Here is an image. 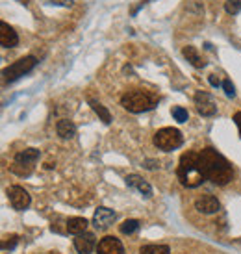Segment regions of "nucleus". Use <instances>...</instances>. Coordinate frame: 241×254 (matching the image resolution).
Instances as JSON below:
<instances>
[{
	"label": "nucleus",
	"instance_id": "nucleus-19",
	"mask_svg": "<svg viewBox=\"0 0 241 254\" xmlns=\"http://www.w3.org/2000/svg\"><path fill=\"white\" fill-rule=\"evenodd\" d=\"M139 254H171V249L167 245H145Z\"/></svg>",
	"mask_w": 241,
	"mask_h": 254
},
{
	"label": "nucleus",
	"instance_id": "nucleus-6",
	"mask_svg": "<svg viewBox=\"0 0 241 254\" xmlns=\"http://www.w3.org/2000/svg\"><path fill=\"white\" fill-rule=\"evenodd\" d=\"M36 65H37V60L34 56H26V58L17 60L15 64H11L9 67H6V69L2 71L4 82H15V80H19L21 76L28 74Z\"/></svg>",
	"mask_w": 241,
	"mask_h": 254
},
{
	"label": "nucleus",
	"instance_id": "nucleus-7",
	"mask_svg": "<svg viewBox=\"0 0 241 254\" xmlns=\"http://www.w3.org/2000/svg\"><path fill=\"white\" fill-rule=\"evenodd\" d=\"M7 197H9V204L13 206L15 210H19V212L26 210L30 206V202H32L28 191L24 190V188H21V186H11L7 190Z\"/></svg>",
	"mask_w": 241,
	"mask_h": 254
},
{
	"label": "nucleus",
	"instance_id": "nucleus-3",
	"mask_svg": "<svg viewBox=\"0 0 241 254\" xmlns=\"http://www.w3.org/2000/svg\"><path fill=\"white\" fill-rule=\"evenodd\" d=\"M158 104V99L145 89H130L120 97V106L130 113L149 112Z\"/></svg>",
	"mask_w": 241,
	"mask_h": 254
},
{
	"label": "nucleus",
	"instance_id": "nucleus-22",
	"mask_svg": "<svg viewBox=\"0 0 241 254\" xmlns=\"http://www.w3.org/2000/svg\"><path fill=\"white\" fill-rule=\"evenodd\" d=\"M225 9H227V13L230 15H236L241 11V0H227L225 2Z\"/></svg>",
	"mask_w": 241,
	"mask_h": 254
},
{
	"label": "nucleus",
	"instance_id": "nucleus-29",
	"mask_svg": "<svg viewBox=\"0 0 241 254\" xmlns=\"http://www.w3.org/2000/svg\"><path fill=\"white\" fill-rule=\"evenodd\" d=\"M17 2H21V4H24V6H26V4H28L30 0H17Z\"/></svg>",
	"mask_w": 241,
	"mask_h": 254
},
{
	"label": "nucleus",
	"instance_id": "nucleus-20",
	"mask_svg": "<svg viewBox=\"0 0 241 254\" xmlns=\"http://www.w3.org/2000/svg\"><path fill=\"white\" fill-rule=\"evenodd\" d=\"M137 228H139V221H137V219H126V221L120 225V232L130 236V234H134Z\"/></svg>",
	"mask_w": 241,
	"mask_h": 254
},
{
	"label": "nucleus",
	"instance_id": "nucleus-24",
	"mask_svg": "<svg viewBox=\"0 0 241 254\" xmlns=\"http://www.w3.org/2000/svg\"><path fill=\"white\" fill-rule=\"evenodd\" d=\"M17 240H19V238H17L15 234H13V236H9V238H6V240L2 241V249H4V251H7V249L11 251V249L17 245Z\"/></svg>",
	"mask_w": 241,
	"mask_h": 254
},
{
	"label": "nucleus",
	"instance_id": "nucleus-4",
	"mask_svg": "<svg viewBox=\"0 0 241 254\" xmlns=\"http://www.w3.org/2000/svg\"><path fill=\"white\" fill-rule=\"evenodd\" d=\"M39 160V150L37 148H24L15 156L13 163L9 165V171L19 175V177H28L34 171V163Z\"/></svg>",
	"mask_w": 241,
	"mask_h": 254
},
{
	"label": "nucleus",
	"instance_id": "nucleus-16",
	"mask_svg": "<svg viewBox=\"0 0 241 254\" xmlns=\"http://www.w3.org/2000/svg\"><path fill=\"white\" fill-rule=\"evenodd\" d=\"M182 54H184V58L193 65V67H195V69H202V67H206V62L200 58V54L197 52V49H195V47H191V45L184 47Z\"/></svg>",
	"mask_w": 241,
	"mask_h": 254
},
{
	"label": "nucleus",
	"instance_id": "nucleus-21",
	"mask_svg": "<svg viewBox=\"0 0 241 254\" xmlns=\"http://www.w3.org/2000/svg\"><path fill=\"white\" fill-rule=\"evenodd\" d=\"M171 113H173V117L178 121V123H185V121L189 119V113H187V110L182 106H175L173 110H171Z\"/></svg>",
	"mask_w": 241,
	"mask_h": 254
},
{
	"label": "nucleus",
	"instance_id": "nucleus-17",
	"mask_svg": "<svg viewBox=\"0 0 241 254\" xmlns=\"http://www.w3.org/2000/svg\"><path fill=\"white\" fill-rule=\"evenodd\" d=\"M87 219L84 217H71L69 221H67V225H65V228H67V232L72 234V236H80V234L85 232V228H87Z\"/></svg>",
	"mask_w": 241,
	"mask_h": 254
},
{
	"label": "nucleus",
	"instance_id": "nucleus-18",
	"mask_svg": "<svg viewBox=\"0 0 241 254\" xmlns=\"http://www.w3.org/2000/svg\"><path fill=\"white\" fill-rule=\"evenodd\" d=\"M89 106L93 108V112L97 113V115H99L100 117V121H102V123H104V125H110V123H112V113L108 112V108L106 106H102V104H100L99 100H89Z\"/></svg>",
	"mask_w": 241,
	"mask_h": 254
},
{
	"label": "nucleus",
	"instance_id": "nucleus-2",
	"mask_svg": "<svg viewBox=\"0 0 241 254\" xmlns=\"http://www.w3.org/2000/svg\"><path fill=\"white\" fill-rule=\"evenodd\" d=\"M177 177L184 188H199L206 178L200 171V162L197 152H184L180 158Z\"/></svg>",
	"mask_w": 241,
	"mask_h": 254
},
{
	"label": "nucleus",
	"instance_id": "nucleus-11",
	"mask_svg": "<svg viewBox=\"0 0 241 254\" xmlns=\"http://www.w3.org/2000/svg\"><path fill=\"white\" fill-rule=\"evenodd\" d=\"M195 208L199 210L200 213H206V215H210V213H217L221 210V202L217 200V197H213V195H202L195 200Z\"/></svg>",
	"mask_w": 241,
	"mask_h": 254
},
{
	"label": "nucleus",
	"instance_id": "nucleus-27",
	"mask_svg": "<svg viewBox=\"0 0 241 254\" xmlns=\"http://www.w3.org/2000/svg\"><path fill=\"white\" fill-rule=\"evenodd\" d=\"M234 123L238 125V130H240V135H241V112H238L234 115Z\"/></svg>",
	"mask_w": 241,
	"mask_h": 254
},
{
	"label": "nucleus",
	"instance_id": "nucleus-10",
	"mask_svg": "<svg viewBox=\"0 0 241 254\" xmlns=\"http://www.w3.org/2000/svg\"><path fill=\"white\" fill-rule=\"evenodd\" d=\"M115 221V212L114 210H110V208H104V206H100L95 210V215H93V225L95 228H99V230H104L108 226L112 225Z\"/></svg>",
	"mask_w": 241,
	"mask_h": 254
},
{
	"label": "nucleus",
	"instance_id": "nucleus-15",
	"mask_svg": "<svg viewBox=\"0 0 241 254\" xmlns=\"http://www.w3.org/2000/svg\"><path fill=\"white\" fill-rule=\"evenodd\" d=\"M56 132L61 139H72V137L76 135V127H74V123H72V121L61 119V121H58Z\"/></svg>",
	"mask_w": 241,
	"mask_h": 254
},
{
	"label": "nucleus",
	"instance_id": "nucleus-9",
	"mask_svg": "<svg viewBox=\"0 0 241 254\" xmlns=\"http://www.w3.org/2000/svg\"><path fill=\"white\" fill-rule=\"evenodd\" d=\"M124 247L115 236H106L99 241L97 245V254H122Z\"/></svg>",
	"mask_w": 241,
	"mask_h": 254
},
{
	"label": "nucleus",
	"instance_id": "nucleus-5",
	"mask_svg": "<svg viewBox=\"0 0 241 254\" xmlns=\"http://www.w3.org/2000/svg\"><path fill=\"white\" fill-rule=\"evenodd\" d=\"M152 141L160 150L169 152V150H175V148L180 147L184 143V137H182V132L177 128H162L154 134Z\"/></svg>",
	"mask_w": 241,
	"mask_h": 254
},
{
	"label": "nucleus",
	"instance_id": "nucleus-8",
	"mask_svg": "<svg viewBox=\"0 0 241 254\" xmlns=\"http://www.w3.org/2000/svg\"><path fill=\"white\" fill-rule=\"evenodd\" d=\"M195 104H197V112L202 117H212V115L217 113L215 102H213V99L206 91H197V95H195Z\"/></svg>",
	"mask_w": 241,
	"mask_h": 254
},
{
	"label": "nucleus",
	"instance_id": "nucleus-23",
	"mask_svg": "<svg viewBox=\"0 0 241 254\" xmlns=\"http://www.w3.org/2000/svg\"><path fill=\"white\" fill-rule=\"evenodd\" d=\"M223 89H225V93H227L228 99H234V97H236V87H234V84H232L230 80H225V82H223Z\"/></svg>",
	"mask_w": 241,
	"mask_h": 254
},
{
	"label": "nucleus",
	"instance_id": "nucleus-1",
	"mask_svg": "<svg viewBox=\"0 0 241 254\" xmlns=\"http://www.w3.org/2000/svg\"><path fill=\"white\" fill-rule=\"evenodd\" d=\"M199 162L204 178L215 186H227L234 177V171H232V165L228 163V160L212 147L200 150Z\"/></svg>",
	"mask_w": 241,
	"mask_h": 254
},
{
	"label": "nucleus",
	"instance_id": "nucleus-13",
	"mask_svg": "<svg viewBox=\"0 0 241 254\" xmlns=\"http://www.w3.org/2000/svg\"><path fill=\"white\" fill-rule=\"evenodd\" d=\"M97 247V240H95V236L89 232H84L76 236V240H74V249L78 251V254H91Z\"/></svg>",
	"mask_w": 241,
	"mask_h": 254
},
{
	"label": "nucleus",
	"instance_id": "nucleus-25",
	"mask_svg": "<svg viewBox=\"0 0 241 254\" xmlns=\"http://www.w3.org/2000/svg\"><path fill=\"white\" fill-rule=\"evenodd\" d=\"M208 82H210V84H212L213 87H219V85H223V84H221V80H219V76H217V74H210V76H208Z\"/></svg>",
	"mask_w": 241,
	"mask_h": 254
},
{
	"label": "nucleus",
	"instance_id": "nucleus-14",
	"mask_svg": "<svg viewBox=\"0 0 241 254\" xmlns=\"http://www.w3.org/2000/svg\"><path fill=\"white\" fill-rule=\"evenodd\" d=\"M126 184L130 186V188H135V190L139 191L141 195H145L147 198L152 197V188H150V184L145 182L141 177H137V175H130V177H126Z\"/></svg>",
	"mask_w": 241,
	"mask_h": 254
},
{
	"label": "nucleus",
	"instance_id": "nucleus-26",
	"mask_svg": "<svg viewBox=\"0 0 241 254\" xmlns=\"http://www.w3.org/2000/svg\"><path fill=\"white\" fill-rule=\"evenodd\" d=\"M50 2L56 4V6H65V7L72 6V0H50Z\"/></svg>",
	"mask_w": 241,
	"mask_h": 254
},
{
	"label": "nucleus",
	"instance_id": "nucleus-28",
	"mask_svg": "<svg viewBox=\"0 0 241 254\" xmlns=\"http://www.w3.org/2000/svg\"><path fill=\"white\" fill-rule=\"evenodd\" d=\"M145 167H147V169H156L158 162H154V160H147V162H145Z\"/></svg>",
	"mask_w": 241,
	"mask_h": 254
},
{
	"label": "nucleus",
	"instance_id": "nucleus-12",
	"mask_svg": "<svg viewBox=\"0 0 241 254\" xmlns=\"http://www.w3.org/2000/svg\"><path fill=\"white\" fill-rule=\"evenodd\" d=\"M0 45L4 49H13L19 45V36L7 22H0Z\"/></svg>",
	"mask_w": 241,
	"mask_h": 254
}]
</instances>
